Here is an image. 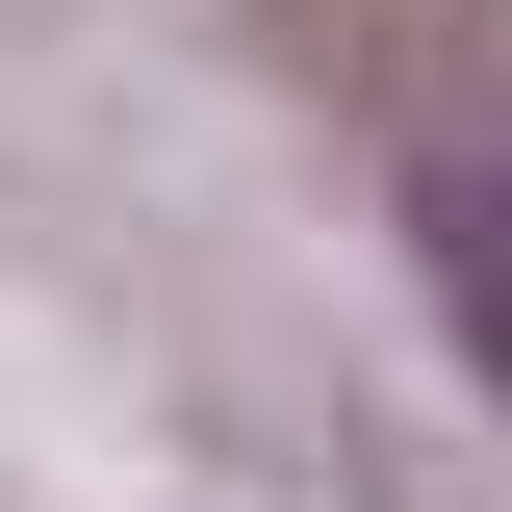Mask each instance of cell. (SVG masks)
Masks as SVG:
<instances>
[{
    "instance_id": "obj_1",
    "label": "cell",
    "mask_w": 512,
    "mask_h": 512,
    "mask_svg": "<svg viewBox=\"0 0 512 512\" xmlns=\"http://www.w3.org/2000/svg\"><path fill=\"white\" fill-rule=\"evenodd\" d=\"M410 256H436L461 359H487V410H512V128H461V154H410Z\"/></svg>"
}]
</instances>
